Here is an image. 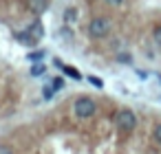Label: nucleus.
Instances as JSON below:
<instances>
[{
	"label": "nucleus",
	"mask_w": 161,
	"mask_h": 154,
	"mask_svg": "<svg viewBox=\"0 0 161 154\" xmlns=\"http://www.w3.org/2000/svg\"><path fill=\"white\" fill-rule=\"evenodd\" d=\"M115 123H117V130L121 134H130L137 125V114L130 110V108H121L117 114H115Z\"/></svg>",
	"instance_id": "20e7f679"
},
{
	"label": "nucleus",
	"mask_w": 161,
	"mask_h": 154,
	"mask_svg": "<svg viewBox=\"0 0 161 154\" xmlns=\"http://www.w3.org/2000/svg\"><path fill=\"white\" fill-rule=\"evenodd\" d=\"M53 95H55V90H53V86H44V90H42V97H44V99L49 101V99H51Z\"/></svg>",
	"instance_id": "f8f14e48"
},
{
	"label": "nucleus",
	"mask_w": 161,
	"mask_h": 154,
	"mask_svg": "<svg viewBox=\"0 0 161 154\" xmlns=\"http://www.w3.org/2000/svg\"><path fill=\"white\" fill-rule=\"evenodd\" d=\"M51 84H53V90H62V88H64V79H62V77H55Z\"/></svg>",
	"instance_id": "2eb2a0df"
},
{
	"label": "nucleus",
	"mask_w": 161,
	"mask_h": 154,
	"mask_svg": "<svg viewBox=\"0 0 161 154\" xmlns=\"http://www.w3.org/2000/svg\"><path fill=\"white\" fill-rule=\"evenodd\" d=\"M152 136H154V141L161 145V123H157V125H154V130H152Z\"/></svg>",
	"instance_id": "ddd939ff"
},
{
	"label": "nucleus",
	"mask_w": 161,
	"mask_h": 154,
	"mask_svg": "<svg viewBox=\"0 0 161 154\" xmlns=\"http://www.w3.org/2000/svg\"><path fill=\"white\" fill-rule=\"evenodd\" d=\"M27 7H29V11L31 13H36L38 18L49 9V0H27Z\"/></svg>",
	"instance_id": "39448f33"
},
{
	"label": "nucleus",
	"mask_w": 161,
	"mask_h": 154,
	"mask_svg": "<svg viewBox=\"0 0 161 154\" xmlns=\"http://www.w3.org/2000/svg\"><path fill=\"white\" fill-rule=\"evenodd\" d=\"M0 154H16L9 143H0Z\"/></svg>",
	"instance_id": "4468645a"
},
{
	"label": "nucleus",
	"mask_w": 161,
	"mask_h": 154,
	"mask_svg": "<svg viewBox=\"0 0 161 154\" xmlns=\"http://www.w3.org/2000/svg\"><path fill=\"white\" fill-rule=\"evenodd\" d=\"M62 73H64V75H69L71 79H82V73H80V71H75L73 66H66V64H62Z\"/></svg>",
	"instance_id": "0eeeda50"
},
{
	"label": "nucleus",
	"mask_w": 161,
	"mask_h": 154,
	"mask_svg": "<svg viewBox=\"0 0 161 154\" xmlns=\"http://www.w3.org/2000/svg\"><path fill=\"white\" fill-rule=\"evenodd\" d=\"M44 71H47V66L40 62V64H33L29 73H31V77H40V75H44Z\"/></svg>",
	"instance_id": "6e6552de"
},
{
	"label": "nucleus",
	"mask_w": 161,
	"mask_h": 154,
	"mask_svg": "<svg viewBox=\"0 0 161 154\" xmlns=\"http://www.w3.org/2000/svg\"><path fill=\"white\" fill-rule=\"evenodd\" d=\"M110 29H113V22H110V18H106V16H97V18H93V20L88 22V35H91L93 40H104V38H108V35H110Z\"/></svg>",
	"instance_id": "f03ea898"
},
{
	"label": "nucleus",
	"mask_w": 161,
	"mask_h": 154,
	"mask_svg": "<svg viewBox=\"0 0 161 154\" xmlns=\"http://www.w3.org/2000/svg\"><path fill=\"white\" fill-rule=\"evenodd\" d=\"M42 57H44V51H36V53H29V55H27V60H29V62H36V64H40Z\"/></svg>",
	"instance_id": "9d476101"
},
{
	"label": "nucleus",
	"mask_w": 161,
	"mask_h": 154,
	"mask_svg": "<svg viewBox=\"0 0 161 154\" xmlns=\"http://www.w3.org/2000/svg\"><path fill=\"white\" fill-rule=\"evenodd\" d=\"M73 112H75L77 119H91V117L97 112V104H95L93 97L82 95V97H77V99L73 101Z\"/></svg>",
	"instance_id": "7ed1b4c3"
},
{
	"label": "nucleus",
	"mask_w": 161,
	"mask_h": 154,
	"mask_svg": "<svg viewBox=\"0 0 161 154\" xmlns=\"http://www.w3.org/2000/svg\"><path fill=\"white\" fill-rule=\"evenodd\" d=\"M18 42H22V44H29V46H33V44H38L42 38H44V27H42V22H40V18H36L25 31H20L18 35Z\"/></svg>",
	"instance_id": "f257e3e1"
},
{
	"label": "nucleus",
	"mask_w": 161,
	"mask_h": 154,
	"mask_svg": "<svg viewBox=\"0 0 161 154\" xmlns=\"http://www.w3.org/2000/svg\"><path fill=\"white\" fill-rule=\"evenodd\" d=\"M117 62H126V64H130V55H128V53H124V55L119 53V55H117Z\"/></svg>",
	"instance_id": "f3484780"
},
{
	"label": "nucleus",
	"mask_w": 161,
	"mask_h": 154,
	"mask_svg": "<svg viewBox=\"0 0 161 154\" xmlns=\"http://www.w3.org/2000/svg\"><path fill=\"white\" fill-rule=\"evenodd\" d=\"M75 20H77V9H75V7L64 9V22H66V24H73Z\"/></svg>",
	"instance_id": "423d86ee"
},
{
	"label": "nucleus",
	"mask_w": 161,
	"mask_h": 154,
	"mask_svg": "<svg viewBox=\"0 0 161 154\" xmlns=\"http://www.w3.org/2000/svg\"><path fill=\"white\" fill-rule=\"evenodd\" d=\"M86 79H88V82H91V84H93L95 88H104V82H102L99 77H95V75H88Z\"/></svg>",
	"instance_id": "9b49d317"
},
{
	"label": "nucleus",
	"mask_w": 161,
	"mask_h": 154,
	"mask_svg": "<svg viewBox=\"0 0 161 154\" xmlns=\"http://www.w3.org/2000/svg\"><path fill=\"white\" fill-rule=\"evenodd\" d=\"M106 5H110V7H119V5H124L126 0H104Z\"/></svg>",
	"instance_id": "dca6fc26"
},
{
	"label": "nucleus",
	"mask_w": 161,
	"mask_h": 154,
	"mask_svg": "<svg viewBox=\"0 0 161 154\" xmlns=\"http://www.w3.org/2000/svg\"><path fill=\"white\" fill-rule=\"evenodd\" d=\"M152 40H154V44L161 49V24H157V27L152 29Z\"/></svg>",
	"instance_id": "1a4fd4ad"
}]
</instances>
